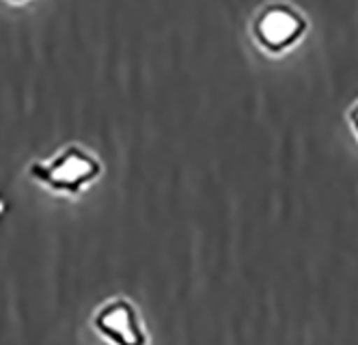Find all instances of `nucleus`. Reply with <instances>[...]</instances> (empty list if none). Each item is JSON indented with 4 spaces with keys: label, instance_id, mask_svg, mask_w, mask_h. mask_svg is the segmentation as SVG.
Returning <instances> with one entry per match:
<instances>
[{
    "label": "nucleus",
    "instance_id": "obj_4",
    "mask_svg": "<svg viewBox=\"0 0 358 345\" xmlns=\"http://www.w3.org/2000/svg\"><path fill=\"white\" fill-rule=\"evenodd\" d=\"M350 123H352V127H354V132L358 134V101L352 106V111H350Z\"/></svg>",
    "mask_w": 358,
    "mask_h": 345
},
{
    "label": "nucleus",
    "instance_id": "obj_3",
    "mask_svg": "<svg viewBox=\"0 0 358 345\" xmlns=\"http://www.w3.org/2000/svg\"><path fill=\"white\" fill-rule=\"evenodd\" d=\"M93 326L115 345H147V335L141 326L138 313L125 298H115L101 307L93 317Z\"/></svg>",
    "mask_w": 358,
    "mask_h": 345
},
{
    "label": "nucleus",
    "instance_id": "obj_2",
    "mask_svg": "<svg viewBox=\"0 0 358 345\" xmlns=\"http://www.w3.org/2000/svg\"><path fill=\"white\" fill-rule=\"evenodd\" d=\"M306 17L287 3L266 5L252 22V33L257 43L268 52H285L306 31Z\"/></svg>",
    "mask_w": 358,
    "mask_h": 345
},
{
    "label": "nucleus",
    "instance_id": "obj_1",
    "mask_svg": "<svg viewBox=\"0 0 358 345\" xmlns=\"http://www.w3.org/2000/svg\"><path fill=\"white\" fill-rule=\"evenodd\" d=\"M29 173L33 179L41 181L55 192L80 195L85 185L97 179V175L101 173V164L78 145H69L52 160L33 162Z\"/></svg>",
    "mask_w": 358,
    "mask_h": 345
}]
</instances>
